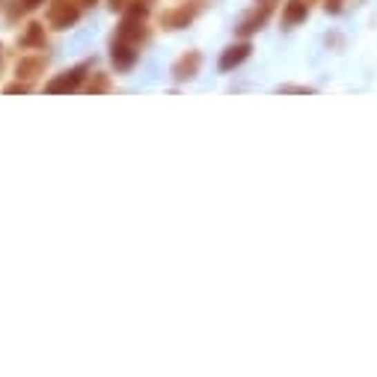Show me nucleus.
I'll use <instances>...</instances> for the list:
<instances>
[{
  "mask_svg": "<svg viewBox=\"0 0 377 377\" xmlns=\"http://www.w3.org/2000/svg\"><path fill=\"white\" fill-rule=\"evenodd\" d=\"M246 57H250V45H235V48H229V51L223 54V59H220V68H223V72H229V68L241 66Z\"/></svg>",
  "mask_w": 377,
  "mask_h": 377,
  "instance_id": "1",
  "label": "nucleus"
},
{
  "mask_svg": "<svg viewBox=\"0 0 377 377\" xmlns=\"http://www.w3.org/2000/svg\"><path fill=\"white\" fill-rule=\"evenodd\" d=\"M77 81H81V68H75V72H66L63 77L51 81V84H48V93H66V89H75Z\"/></svg>",
  "mask_w": 377,
  "mask_h": 377,
  "instance_id": "2",
  "label": "nucleus"
},
{
  "mask_svg": "<svg viewBox=\"0 0 377 377\" xmlns=\"http://www.w3.org/2000/svg\"><path fill=\"white\" fill-rule=\"evenodd\" d=\"M196 68H200V54L182 57V59L175 63V77H178V81H184V77H193Z\"/></svg>",
  "mask_w": 377,
  "mask_h": 377,
  "instance_id": "3",
  "label": "nucleus"
},
{
  "mask_svg": "<svg viewBox=\"0 0 377 377\" xmlns=\"http://www.w3.org/2000/svg\"><path fill=\"white\" fill-rule=\"evenodd\" d=\"M134 59H137V54H134L125 42L113 45V63H116V68H131V66H134Z\"/></svg>",
  "mask_w": 377,
  "mask_h": 377,
  "instance_id": "4",
  "label": "nucleus"
},
{
  "mask_svg": "<svg viewBox=\"0 0 377 377\" xmlns=\"http://www.w3.org/2000/svg\"><path fill=\"white\" fill-rule=\"evenodd\" d=\"M77 18V9L75 6H68L66 0H63V6L57 9V12H51V21H54V27H68Z\"/></svg>",
  "mask_w": 377,
  "mask_h": 377,
  "instance_id": "5",
  "label": "nucleus"
},
{
  "mask_svg": "<svg viewBox=\"0 0 377 377\" xmlns=\"http://www.w3.org/2000/svg\"><path fill=\"white\" fill-rule=\"evenodd\" d=\"M196 12H200V6H193V9H178V12L166 15V24H170V27H182L184 21H191Z\"/></svg>",
  "mask_w": 377,
  "mask_h": 377,
  "instance_id": "6",
  "label": "nucleus"
},
{
  "mask_svg": "<svg viewBox=\"0 0 377 377\" xmlns=\"http://www.w3.org/2000/svg\"><path fill=\"white\" fill-rule=\"evenodd\" d=\"M300 18H306V3L303 0H291L289 9H285V21L294 24V21H300Z\"/></svg>",
  "mask_w": 377,
  "mask_h": 377,
  "instance_id": "7",
  "label": "nucleus"
},
{
  "mask_svg": "<svg viewBox=\"0 0 377 377\" xmlns=\"http://www.w3.org/2000/svg\"><path fill=\"white\" fill-rule=\"evenodd\" d=\"M39 3H42V0H24V6H27V9H33V6H39Z\"/></svg>",
  "mask_w": 377,
  "mask_h": 377,
  "instance_id": "8",
  "label": "nucleus"
},
{
  "mask_svg": "<svg viewBox=\"0 0 377 377\" xmlns=\"http://www.w3.org/2000/svg\"><path fill=\"white\" fill-rule=\"evenodd\" d=\"M89 3H95V0H84V6H89Z\"/></svg>",
  "mask_w": 377,
  "mask_h": 377,
  "instance_id": "9",
  "label": "nucleus"
}]
</instances>
